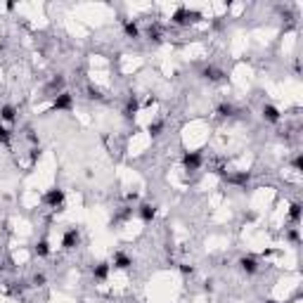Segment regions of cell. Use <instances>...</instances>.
Masks as SVG:
<instances>
[{
	"label": "cell",
	"instance_id": "cell-4",
	"mask_svg": "<svg viewBox=\"0 0 303 303\" xmlns=\"http://www.w3.org/2000/svg\"><path fill=\"white\" fill-rule=\"evenodd\" d=\"M74 109V95L69 90L59 92V95H55L53 100V111H71Z\"/></svg>",
	"mask_w": 303,
	"mask_h": 303
},
{
	"label": "cell",
	"instance_id": "cell-8",
	"mask_svg": "<svg viewBox=\"0 0 303 303\" xmlns=\"http://www.w3.org/2000/svg\"><path fill=\"white\" fill-rule=\"evenodd\" d=\"M133 263H135L133 256H128L126 251H116L114 258H111V268H114V270H131Z\"/></svg>",
	"mask_w": 303,
	"mask_h": 303
},
{
	"label": "cell",
	"instance_id": "cell-16",
	"mask_svg": "<svg viewBox=\"0 0 303 303\" xmlns=\"http://www.w3.org/2000/svg\"><path fill=\"white\" fill-rule=\"evenodd\" d=\"M0 121H5V123H14V121H17V107L14 105H2L0 107Z\"/></svg>",
	"mask_w": 303,
	"mask_h": 303
},
{
	"label": "cell",
	"instance_id": "cell-31",
	"mask_svg": "<svg viewBox=\"0 0 303 303\" xmlns=\"http://www.w3.org/2000/svg\"><path fill=\"white\" fill-rule=\"evenodd\" d=\"M14 7H17V5H14V2H5V10H7V12H12Z\"/></svg>",
	"mask_w": 303,
	"mask_h": 303
},
{
	"label": "cell",
	"instance_id": "cell-13",
	"mask_svg": "<svg viewBox=\"0 0 303 303\" xmlns=\"http://www.w3.org/2000/svg\"><path fill=\"white\" fill-rule=\"evenodd\" d=\"M138 111H140V100H138V95H128V97H126V107H123V116L131 121V119H135Z\"/></svg>",
	"mask_w": 303,
	"mask_h": 303
},
{
	"label": "cell",
	"instance_id": "cell-7",
	"mask_svg": "<svg viewBox=\"0 0 303 303\" xmlns=\"http://www.w3.org/2000/svg\"><path fill=\"white\" fill-rule=\"evenodd\" d=\"M225 180L230 185H235V187H239V190H247L251 185V173L249 171H235V173H230V175H225Z\"/></svg>",
	"mask_w": 303,
	"mask_h": 303
},
{
	"label": "cell",
	"instance_id": "cell-25",
	"mask_svg": "<svg viewBox=\"0 0 303 303\" xmlns=\"http://www.w3.org/2000/svg\"><path fill=\"white\" fill-rule=\"evenodd\" d=\"M175 268H178V270H180V275H185V277H192V275H194V270H197L194 265H190V263H178Z\"/></svg>",
	"mask_w": 303,
	"mask_h": 303
},
{
	"label": "cell",
	"instance_id": "cell-15",
	"mask_svg": "<svg viewBox=\"0 0 303 303\" xmlns=\"http://www.w3.org/2000/svg\"><path fill=\"white\" fill-rule=\"evenodd\" d=\"M145 36H147V40H152V43H161V40H164V28L154 22V24H149V27L145 28Z\"/></svg>",
	"mask_w": 303,
	"mask_h": 303
},
{
	"label": "cell",
	"instance_id": "cell-28",
	"mask_svg": "<svg viewBox=\"0 0 303 303\" xmlns=\"http://www.w3.org/2000/svg\"><path fill=\"white\" fill-rule=\"evenodd\" d=\"M88 97L90 100H102V92L97 90V88H88Z\"/></svg>",
	"mask_w": 303,
	"mask_h": 303
},
{
	"label": "cell",
	"instance_id": "cell-3",
	"mask_svg": "<svg viewBox=\"0 0 303 303\" xmlns=\"http://www.w3.org/2000/svg\"><path fill=\"white\" fill-rule=\"evenodd\" d=\"M237 265H239V270L244 273L247 277H253L256 273H258V258L256 256H251V253H244V256H239V261H237Z\"/></svg>",
	"mask_w": 303,
	"mask_h": 303
},
{
	"label": "cell",
	"instance_id": "cell-14",
	"mask_svg": "<svg viewBox=\"0 0 303 303\" xmlns=\"http://www.w3.org/2000/svg\"><path fill=\"white\" fill-rule=\"evenodd\" d=\"M261 116H263V121H268V123H279V121H282V111H279L275 105H263Z\"/></svg>",
	"mask_w": 303,
	"mask_h": 303
},
{
	"label": "cell",
	"instance_id": "cell-20",
	"mask_svg": "<svg viewBox=\"0 0 303 303\" xmlns=\"http://www.w3.org/2000/svg\"><path fill=\"white\" fill-rule=\"evenodd\" d=\"M48 90L55 92V95H59V92H64V76L62 74H57L53 81H50V85H48Z\"/></svg>",
	"mask_w": 303,
	"mask_h": 303
},
{
	"label": "cell",
	"instance_id": "cell-22",
	"mask_svg": "<svg viewBox=\"0 0 303 303\" xmlns=\"http://www.w3.org/2000/svg\"><path fill=\"white\" fill-rule=\"evenodd\" d=\"M45 284H48V275H45V273H36V275L31 277V287H45Z\"/></svg>",
	"mask_w": 303,
	"mask_h": 303
},
{
	"label": "cell",
	"instance_id": "cell-6",
	"mask_svg": "<svg viewBox=\"0 0 303 303\" xmlns=\"http://www.w3.org/2000/svg\"><path fill=\"white\" fill-rule=\"evenodd\" d=\"M81 244V230L79 227H69L64 235H62V249L64 251H74Z\"/></svg>",
	"mask_w": 303,
	"mask_h": 303
},
{
	"label": "cell",
	"instance_id": "cell-30",
	"mask_svg": "<svg viewBox=\"0 0 303 303\" xmlns=\"http://www.w3.org/2000/svg\"><path fill=\"white\" fill-rule=\"evenodd\" d=\"M213 284H216L213 279H206V282H204V291H209V294H211V291H213Z\"/></svg>",
	"mask_w": 303,
	"mask_h": 303
},
{
	"label": "cell",
	"instance_id": "cell-5",
	"mask_svg": "<svg viewBox=\"0 0 303 303\" xmlns=\"http://www.w3.org/2000/svg\"><path fill=\"white\" fill-rule=\"evenodd\" d=\"M180 161H183L185 171H199L201 164H204V154L201 152H185Z\"/></svg>",
	"mask_w": 303,
	"mask_h": 303
},
{
	"label": "cell",
	"instance_id": "cell-24",
	"mask_svg": "<svg viewBox=\"0 0 303 303\" xmlns=\"http://www.w3.org/2000/svg\"><path fill=\"white\" fill-rule=\"evenodd\" d=\"M287 239H289L294 247H299V244H301V232H299V227H291L289 232H287Z\"/></svg>",
	"mask_w": 303,
	"mask_h": 303
},
{
	"label": "cell",
	"instance_id": "cell-1",
	"mask_svg": "<svg viewBox=\"0 0 303 303\" xmlns=\"http://www.w3.org/2000/svg\"><path fill=\"white\" fill-rule=\"evenodd\" d=\"M199 19H201V12L190 10V7H178L171 14V24H175V27H190V24H194Z\"/></svg>",
	"mask_w": 303,
	"mask_h": 303
},
{
	"label": "cell",
	"instance_id": "cell-21",
	"mask_svg": "<svg viewBox=\"0 0 303 303\" xmlns=\"http://www.w3.org/2000/svg\"><path fill=\"white\" fill-rule=\"evenodd\" d=\"M147 133H149L152 138H161V133H164V121H161V119L149 121V126H147Z\"/></svg>",
	"mask_w": 303,
	"mask_h": 303
},
{
	"label": "cell",
	"instance_id": "cell-23",
	"mask_svg": "<svg viewBox=\"0 0 303 303\" xmlns=\"http://www.w3.org/2000/svg\"><path fill=\"white\" fill-rule=\"evenodd\" d=\"M12 142V131L10 128H5V126H0V145H10Z\"/></svg>",
	"mask_w": 303,
	"mask_h": 303
},
{
	"label": "cell",
	"instance_id": "cell-26",
	"mask_svg": "<svg viewBox=\"0 0 303 303\" xmlns=\"http://www.w3.org/2000/svg\"><path fill=\"white\" fill-rule=\"evenodd\" d=\"M27 140L33 147H40V140H38V135H36V131H33V128H27Z\"/></svg>",
	"mask_w": 303,
	"mask_h": 303
},
{
	"label": "cell",
	"instance_id": "cell-18",
	"mask_svg": "<svg viewBox=\"0 0 303 303\" xmlns=\"http://www.w3.org/2000/svg\"><path fill=\"white\" fill-rule=\"evenodd\" d=\"M235 105H230V102H220V105L216 107V114L220 116V119H232L235 116Z\"/></svg>",
	"mask_w": 303,
	"mask_h": 303
},
{
	"label": "cell",
	"instance_id": "cell-11",
	"mask_svg": "<svg viewBox=\"0 0 303 303\" xmlns=\"http://www.w3.org/2000/svg\"><path fill=\"white\" fill-rule=\"evenodd\" d=\"M123 33H126V38H131V40L142 38V28H140V24L135 19H123Z\"/></svg>",
	"mask_w": 303,
	"mask_h": 303
},
{
	"label": "cell",
	"instance_id": "cell-27",
	"mask_svg": "<svg viewBox=\"0 0 303 303\" xmlns=\"http://www.w3.org/2000/svg\"><path fill=\"white\" fill-rule=\"evenodd\" d=\"M291 166H294V171H296V173H301V171H303V157H301V154H299V157H294Z\"/></svg>",
	"mask_w": 303,
	"mask_h": 303
},
{
	"label": "cell",
	"instance_id": "cell-32",
	"mask_svg": "<svg viewBox=\"0 0 303 303\" xmlns=\"http://www.w3.org/2000/svg\"><path fill=\"white\" fill-rule=\"evenodd\" d=\"M265 303H282V301H275V299H268V301Z\"/></svg>",
	"mask_w": 303,
	"mask_h": 303
},
{
	"label": "cell",
	"instance_id": "cell-2",
	"mask_svg": "<svg viewBox=\"0 0 303 303\" xmlns=\"http://www.w3.org/2000/svg\"><path fill=\"white\" fill-rule=\"evenodd\" d=\"M64 201H66V192L62 187H50L45 194H43V204L50 206V209H64Z\"/></svg>",
	"mask_w": 303,
	"mask_h": 303
},
{
	"label": "cell",
	"instance_id": "cell-10",
	"mask_svg": "<svg viewBox=\"0 0 303 303\" xmlns=\"http://www.w3.org/2000/svg\"><path fill=\"white\" fill-rule=\"evenodd\" d=\"M157 213H159V206L157 204H140L138 206V216H140V220L142 223H152L154 218H157Z\"/></svg>",
	"mask_w": 303,
	"mask_h": 303
},
{
	"label": "cell",
	"instance_id": "cell-29",
	"mask_svg": "<svg viewBox=\"0 0 303 303\" xmlns=\"http://www.w3.org/2000/svg\"><path fill=\"white\" fill-rule=\"evenodd\" d=\"M28 157H31V161H38V159H40V147H31Z\"/></svg>",
	"mask_w": 303,
	"mask_h": 303
},
{
	"label": "cell",
	"instance_id": "cell-19",
	"mask_svg": "<svg viewBox=\"0 0 303 303\" xmlns=\"http://www.w3.org/2000/svg\"><path fill=\"white\" fill-rule=\"evenodd\" d=\"M301 218H303V206L299 204V201H294V204L289 206V220L294 225H299L301 223Z\"/></svg>",
	"mask_w": 303,
	"mask_h": 303
},
{
	"label": "cell",
	"instance_id": "cell-9",
	"mask_svg": "<svg viewBox=\"0 0 303 303\" xmlns=\"http://www.w3.org/2000/svg\"><path fill=\"white\" fill-rule=\"evenodd\" d=\"M109 273H111V263L109 261H100V263L92 265V279L95 282H107Z\"/></svg>",
	"mask_w": 303,
	"mask_h": 303
},
{
	"label": "cell",
	"instance_id": "cell-12",
	"mask_svg": "<svg viewBox=\"0 0 303 303\" xmlns=\"http://www.w3.org/2000/svg\"><path fill=\"white\" fill-rule=\"evenodd\" d=\"M201 79L209 81V83H220V81H225V71L218 69V66H204L201 69Z\"/></svg>",
	"mask_w": 303,
	"mask_h": 303
},
{
	"label": "cell",
	"instance_id": "cell-17",
	"mask_svg": "<svg viewBox=\"0 0 303 303\" xmlns=\"http://www.w3.org/2000/svg\"><path fill=\"white\" fill-rule=\"evenodd\" d=\"M33 251H36V256H38V258H48V256L53 253V247H50V242H48V239H38V242H36V247H33Z\"/></svg>",
	"mask_w": 303,
	"mask_h": 303
}]
</instances>
